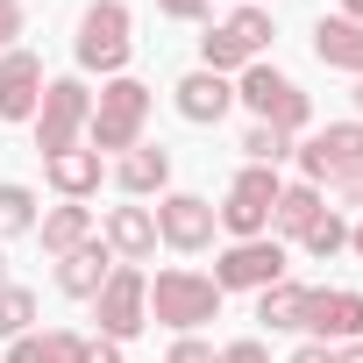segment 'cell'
Returning a JSON list of instances; mask_svg holds the SVG:
<instances>
[{
    "instance_id": "6da1fadb",
    "label": "cell",
    "mask_w": 363,
    "mask_h": 363,
    "mask_svg": "<svg viewBox=\"0 0 363 363\" xmlns=\"http://www.w3.org/2000/svg\"><path fill=\"white\" fill-rule=\"evenodd\" d=\"M150 306H157V320H171V328H193V320H214L221 285L200 278V271H164V278L150 285Z\"/></svg>"
},
{
    "instance_id": "7a4b0ae2",
    "label": "cell",
    "mask_w": 363,
    "mask_h": 363,
    "mask_svg": "<svg viewBox=\"0 0 363 363\" xmlns=\"http://www.w3.org/2000/svg\"><path fill=\"white\" fill-rule=\"evenodd\" d=\"M79 65H93V72H121L128 65V8H121V0H100V8L86 15Z\"/></svg>"
},
{
    "instance_id": "3957f363",
    "label": "cell",
    "mask_w": 363,
    "mask_h": 363,
    "mask_svg": "<svg viewBox=\"0 0 363 363\" xmlns=\"http://www.w3.org/2000/svg\"><path fill=\"white\" fill-rule=\"evenodd\" d=\"M143 107H150V93H143L135 79H114V86L100 93L93 143H100V150H128V143H135V128H143Z\"/></svg>"
},
{
    "instance_id": "277c9868",
    "label": "cell",
    "mask_w": 363,
    "mask_h": 363,
    "mask_svg": "<svg viewBox=\"0 0 363 363\" xmlns=\"http://www.w3.org/2000/svg\"><path fill=\"white\" fill-rule=\"evenodd\" d=\"M242 100H250V107L264 114V128H278V135L306 121V93H299V86H285L278 72H264V65L242 79Z\"/></svg>"
},
{
    "instance_id": "5b68a950",
    "label": "cell",
    "mask_w": 363,
    "mask_h": 363,
    "mask_svg": "<svg viewBox=\"0 0 363 363\" xmlns=\"http://www.w3.org/2000/svg\"><path fill=\"white\" fill-rule=\"evenodd\" d=\"M86 121V86L79 79H57L50 93H43V121H36V143H43V157L50 150H72V128Z\"/></svg>"
},
{
    "instance_id": "8992f818",
    "label": "cell",
    "mask_w": 363,
    "mask_h": 363,
    "mask_svg": "<svg viewBox=\"0 0 363 363\" xmlns=\"http://www.w3.org/2000/svg\"><path fill=\"white\" fill-rule=\"evenodd\" d=\"M271 207H278V178H271V171H242L235 193H228V207H221V221H228L235 235H257V228L271 221Z\"/></svg>"
},
{
    "instance_id": "52a82bcc",
    "label": "cell",
    "mask_w": 363,
    "mask_h": 363,
    "mask_svg": "<svg viewBox=\"0 0 363 363\" xmlns=\"http://www.w3.org/2000/svg\"><path fill=\"white\" fill-rule=\"evenodd\" d=\"M278 271H285L278 242H242V250H228V257H221L214 285H221V292H235V285H278Z\"/></svg>"
},
{
    "instance_id": "ba28073f",
    "label": "cell",
    "mask_w": 363,
    "mask_h": 363,
    "mask_svg": "<svg viewBox=\"0 0 363 363\" xmlns=\"http://www.w3.org/2000/svg\"><path fill=\"white\" fill-rule=\"evenodd\" d=\"M143 271H114L107 285H100V328L107 335H135L143 328Z\"/></svg>"
},
{
    "instance_id": "9c48e42d",
    "label": "cell",
    "mask_w": 363,
    "mask_h": 363,
    "mask_svg": "<svg viewBox=\"0 0 363 363\" xmlns=\"http://www.w3.org/2000/svg\"><path fill=\"white\" fill-rule=\"evenodd\" d=\"M36 79H43V65L29 50H15L8 65H0V114H8V121H29L36 114Z\"/></svg>"
},
{
    "instance_id": "30bf717a",
    "label": "cell",
    "mask_w": 363,
    "mask_h": 363,
    "mask_svg": "<svg viewBox=\"0 0 363 363\" xmlns=\"http://www.w3.org/2000/svg\"><path fill=\"white\" fill-rule=\"evenodd\" d=\"M306 328H320V335H363V299L356 292H306Z\"/></svg>"
},
{
    "instance_id": "8fae6325",
    "label": "cell",
    "mask_w": 363,
    "mask_h": 363,
    "mask_svg": "<svg viewBox=\"0 0 363 363\" xmlns=\"http://www.w3.org/2000/svg\"><path fill=\"white\" fill-rule=\"evenodd\" d=\"M164 235H171L178 250H200V242L214 235V207H207V200H193V193L164 200Z\"/></svg>"
},
{
    "instance_id": "7c38bea8",
    "label": "cell",
    "mask_w": 363,
    "mask_h": 363,
    "mask_svg": "<svg viewBox=\"0 0 363 363\" xmlns=\"http://www.w3.org/2000/svg\"><path fill=\"white\" fill-rule=\"evenodd\" d=\"M356 157H363V128H328V135L306 143V171H313V178H335V171H349Z\"/></svg>"
},
{
    "instance_id": "4fadbf2b",
    "label": "cell",
    "mask_w": 363,
    "mask_h": 363,
    "mask_svg": "<svg viewBox=\"0 0 363 363\" xmlns=\"http://www.w3.org/2000/svg\"><path fill=\"white\" fill-rule=\"evenodd\" d=\"M178 114H186V121H221V114H228V86H221V72H193L186 86H178Z\"/></svg>"
},
{
    "instance_id": "5bb4252c",
    "label": "cell",
    "mask_w": 363,
    "mask_h": 363,
    "mask_svg": "<svg viewBox=\"0 0 363 363\" xmlns=\"http://www.w3.org/2000/svg\"><path fill=\"white\" fill-rule=\"evenodd\" d=\"M313 50H320V65H349V72H363V22H320Z\"/></svg>"
},
{
    "instance_id": "9a60e30c",
    "label": "cell",
    "mask_w": 363,
    "mask_h": 363,
    "mask_svg": "<svg viewBox=\"0 0 363 363\" xmlns=\"http://www.w3.org/2000/svg\"><path fill=\"white\" fill-rule=\"evenodd\" d=\"M50 178H57L65 193L100 186V150H50Z\"/></svg>"
},
{
    "instance_id": "2e32d148",
    "label": "cell",
    "mask_w": 363,
    "mask_h": 363,
    "mask_svg": "<svg viewBox=\"0 0 363 363\" xmlns=\"http://www.w3.org/2000/svg\"><path fill=\"white\" fill-rule=\"evenodd\" d=\"M107 235H114V250H128V257H143V250L157 242V221H150L143 207H114V214H107Z\"/></svg>"
},
{
    "instance_id": "e0dca14e",
    "label": "cell",
    "mask_w": 363,
    "mask_h": 363,
    "mask_svg": "<svg viewBox=\"0 0 363 363\" xmlns=\"http://www.w3.org/2000/svg\"><path fill=\"white\" fill-rule=\"evenodd\" d=\"M100 285H107V257H100V250H72V257H65V292L86 299V292H100Z\"/></svg>"
},
{
    "instance_id": "ac0fdd59",
    "label": "cell",
    "mask_w": 363,
    "mask_h": 363,
    "mask_svg": "<svg viewBox=\"0 0 363 363\" xmlns=\"http://www.w3.org/2000/svg\"><path fill=\"white\" fill-rule=\"evenodd\" d=\"M257 320H271V328H306V292L264 285V313H257Z\"/></svg>"
},
{
    "instance_id": "d6986e66",
    "label": "cell",
    "mask_w": 363,
    "mask_h": 363,
    "mask_svg": "<svg viewBox=\"0 0 363 363\" xmlns=\"http://www.w3.org/2000/svg\"><path fill=\"white\" fill-rule=\"evenodd\" d=\"M79 335H43V342H15V356L8 363H79Z\"/></svg>"
},
{
    "instance_id": "ffe728a7",
    "label": "cell",
    "mask_w": 363,
    "mask_h": 363,
    "mask_svg": "<svg viewBox=\"0 0 363 363\" xmlns=\"http://www.w3.org/2000/svg\"><path fill=\"white\" fill-rule=\"evenodd\" d=\"M164 171H171L164 150H135V157L121 164V186H128V193H150V186H164Z\"/></svg>"
},
{
    "instance_id": "44dd1931",
    "label": "cell",
    "mask_w": 363,
    "mask_h": 363,
    "mask_svg": "<svg viewBox=\"0 0 363 363\" xmlns=\"http://www.w3.org/2000/svg\"><path fill=\"white\" fill-rule=\"evenodd\" d=\"M313 221H320V200H313L306 186H299V193H278V228H285V235H306Z\"/></svg>"
},
{
    "instance_id": "7402d4cb",
    "label": "cell",
    "mask_w": 363,
    "mask_h": 363,
    "mask_svg": "<svg viewBox=\"0 0 363 363\" xmlns=\"http://www.w3.org/2000/svg\"><path fill=\"white\" fill-rule=\"evenodd\" d=\"M43 242H50V250H65V257H72V250H79V242H86V207H57V214H50V221H43Z\"/></svg>"
},
{
    "instance_id": "603a6c76",
    "label": "cell",
    "mask_w": 363,
    "mask_h": 363,
    "mask_svg": "<svg viewBox=\"0 0 363 363\" xmlns=\"http://www.w3.org/2000/svg\"><path fill=\"white\" fill-rule=\"evenodd\" d=\"M221 36H228V43H235L242 57H257V50H264V36H271V22H264V15H235V22L221 29Z\"/></svg>"
},
{
    "instance_id": "cb8c5ba5",
    "label": "cell",
    "mask_w": 363,
    "mask_h": 363,
    "mask_svg": "<svg viewBox=\"0 0 363 363\" xmlns=\"http://www.w3.org/2000/svg\"><path fill=\"white\" fill-rule=\"evenodd\" d=\"M29 207H36V200H29L22 186H0V235H15V228H29Z\"/></svg>"
},
{
    "instance_id": "d4e9b609",
    "label": "cell",
    "mask_w": 363,
    "mask_h": 363,
    "mask_svg": "<svg viewBox=\"0 0 363 363\" xmlns=\"http://www.w3.org/2000/svg\"><path fill=\"white\" fill-rule=\"evenodd\" d=\"M36 320V299L29 292H0V335H22Z\"/></svg>"
},
{
    "instance_id": "484cf974",
    "label": "cell",
    "mask_w": 363,
    "mask_h": 363,
    "mask_svg": "<svg viewBox=\"0 0 363 363\" xmlns=\"http://www.w3.org/2000/svg\"><path fill=\"white\" fill-rule=\"evenodd\" d=\"M342 242H349V228H342V221H335V214H320V221H313V228H306V250H313V257H335V250H342Z\"/></svg>"
},
{
    "instance_id": "4316f807",
    "label": "cell",
    "mask_w": 363,
    "mask_h": 363,
    "mask_svg": "<svg viewBox=\"0 0 363 363\" xmlns=\"http://www.w3.org/2000/svg\"><path fill=\"white\" fill-rule=\"evenodd\" d=\"M242 150H250L257 164H278V157H285V135H278V128H250V143H242Z\"/></svg>"
},
{
    "instance_id": "83f0119b",
    "label": "cell",
    "mask_w": 363,
    "mask_h": 363,
    "mask_svg": "<svg viewBox=\"0 0 363 363\" xmlns=\"http://www.w3.org/2000/svg\"><path fill=\"white\" fill-rule=\"evenodd\" d=\"M171 363H221V356H214L207 342H178V349H171Z\"/></svg>"
},
{
    "instance_id": "f1b7e54d",
    "label": "cell",
    "mask_w": 363,
    "mask_h": 363,
    "mask_svg": "<svg viewBox=\"0 0 363 363\" xmlns=\"http://www.w3.org/2000/svg\"><path fill=\"white\" fill-rule=\"evenodd\" d=\"M335 186H342V193H349V200H363V157H356V164H349V171H335Z\"/></svg>"
},
{
    "instance_id": "f546056e",
    "label": "cell",
    "mask_w": 363,
    "mask_h": 363,
    "mask_svg": "<svg viewBox=\"0 0 363 363\" xmlns=\"http://www.w3.org/2000/svg\"><path fill=\"white\" fill-rule=\"evenodd\" d=\"M221 363H271V356H264V342H235Z\"/></svg>"
},
{
    "instance_id": "4dcf8cb0",
    "label": "cell",
    "mask_w": 363,
    "mask_h": 363,
    "mask_svg": "<svg viewBox=\"0 0 363 363\" xmlns=\"http://www.w3.org/2000/svg\"><path fill=\"white\" fill-rule=\"evenodd\" d=\"M79 363H121V349L114 342H93V349H79Z\"/></svg>"
},
{
    "instance_id": "1f68e13d",
    "label": "cell",
    "mask_w": 363,
    "mask_h": 363,
    "mask_svg": "<svg viewBox=\"0 0 363 363\" xmlns=\"http://www.w3.org/2000/svg\"><path fill=\"white\" fill-rule=\"evenodd\" d=\"M15 29H22V8H15V0H0V43H8Z\"/></svg>"
},
{
    "instance_id": "d6a6232c",
    "label": "cell",
    "mask_w": 363,
    "mask_h": 363,
    "mask_svg": "<svg viewBox=\"0 0 363 363\" xmlns=\"http://www.w3.org/2000/svg\"><path fill=\"white\" fill-rule=\"evenodd\" d=\"M157 8H164V15H200L207 0H157Z\"/></svg>"
},
{
    "instance_id": "836d02e7",
    "label": "cell",
    "mask_w": 363,
    "mask_h": 363,
    "mask_svg": "<svg viewBox=\"0 0 363 363\" xmlns=\"http://www.w3.org/2000/svg\"><path fill=\"white\" fill-rule=\"evenodd\" d=\"M292 363H335V356H328V349H299Z\"/></svg>"
},
{
    "instance_id": "e575fe53",
    "label": "cell",
    "mask_w": 363,
    "mask_h": 363,
    "mask_svg": "<svg viewBox=\"0 0 363 363\" xmlns=\"http://www.w3.org/2000/svg\"><path fill=\"white\" fill-rule=\"evenodd\" d=\"M342 363H363V342H356V349H349V356H342Z\"/></svg>"
},
{
    "instance_id": "d590c367",
    "label": "cell",
    "mask_w": 363,
    "mask_h": 363,
    "mask_svg": "<svg viewBox=\"0 0 363 363\" xmlns=\"http://www.w3.org/2000/svg\"><path fill=\"white\" fill-rule=\"evenodd\" d=\"M342 8H349V15H363V0H342Z\"/></svg>"
},
{
    "instance_id": "8d00e7d4",
    "label": "cell",
    "mask_w": 363,
    "mask_h": 363,
    "mask_svg": "<svg viewBox=\"0 0 363 363\" xmlns=\"http://www.w3.org/2000/svg\"><path fill=\"white\" fill-rule=\"evenodd\" d=\"M356 257H363V228H356Z\"/></svg>"
},
{
    "instance_id": "74e56055",
    "label": "cell",
    "mask_w": 363,
    "mask_h": 363,
    "mask_svg": "<svg viewBox=\"0 0 363 363\" xmlns=\"http://www.w3.org/2000/svg\"><path fill=\"white\" fill-rule=\"evenodd\" d=\"M356 107H363V86H356Z\"/></svg>"
},
{
    "instance_id": "f35d334b",
    "label": "cell",
    "mask_w": 363,
    "mask_h": 363,
    "mask_svg": "<svg viewBox=\"0 0 363 363\" xmlns=\"http://www.w3.org/2000/svg\"><path fill=\"white\" fill-rule=\"evenodd\" d=\"M0 271H8V264H0Z\"/></svg>"
}]
</instances>
